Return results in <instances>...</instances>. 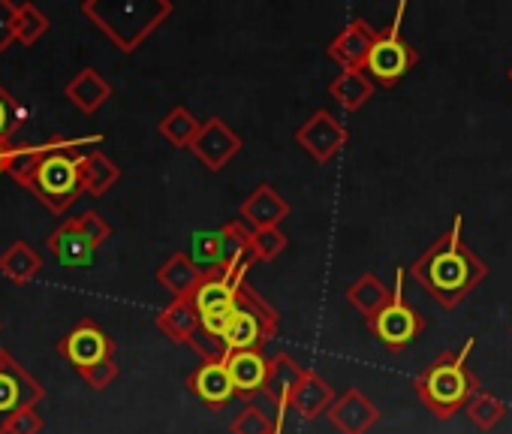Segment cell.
<instances>
[{
  "label": "cell",
  "instance_id": "6da1fadb",
  "mask_svg": "<svg viewBox=\"0 0 512 434\" xmlns=\"http://www.w3.org/2000/svg\"><path fill=\"white\" fill-rule=\"evenodd\" d=\"M103 136H52L37 145H10L7 175L34 193L52 214H64L79 196V145H100Z\"/></svg>",
  "mask_w": 512,
  "mask_h": 434
},
{
  "label": "cell",
  "instance_id": "7a4b0ae2",
  "mask_svg": "<svg viewBox=\"0 0 512 434\" xmlns=\"http://www.w3.org/2000/svg\"><path fill=\"white\" fill-rule=\"evenodd\" d=\"M461 214L452 221V230L443 233L413 266V281L437 299L443 308H458L464 296H470L488 275V266L464 245L461 239Z\"/></svg>",
  "mask_w": 512,
  "mask_h": 434
},
{
  "label": "cell",
  "instance_id": "3957f363",
  "mask_svg": "<svg viewBox=\"0 0 512 434\" xmlns=\"http://www.w3.org/2000/svg\"><path fill=\"white\" fill-rule=\"evenodd\" d=\"M82 16L103 31L112 46L133 55L169 16V0H85Z\"/></svg>",
  "mask_w": 512,
  "mask_h": 434
},
{
  "label": "cell",
  "instance_id": "277c9868",
  "mask_svg": "<svg viewBox=\"0 0 512 434\" xmlns=\"http://www.w3.org/2000/svg\"><path fill=\"white\" fill-rule=\"evenodd\" d=\"M473 347H476V338L470 335L458 353H440L416 377V395L437 419H452L479 392V380L467 368V356Z\"/></svg>",
  "mask_w": 512,
  "mask_h": 434
},
{
  "label": "cell",
  "instance_id": "5b68a950",
  "mask_svg": "<svg viewBox=\"0 0 512 434\" xmlns=\"http://www.w3.org/2000/svg\"><path fill=\"white\" fill-rule=\"evenodd\" d=\"M281 326V314L275 305H269L247 281L238 287L229 326H226V347L232 350H263Z\"/></svg>",
  "mask_w": 512,
  "mask_h": 434
},
{
  "label": "cell",
  "instance_id": "8992f818",
  "mask_svg": "<svg viewBox=\"0 0 512 434\" xmlns=\"http://www.w3.org/2000/svg\"><path fill=\"white\" fill-rule=\"evenodd\" d=\"M404 13H407V4H401V7L395 10L392 25H389L386 31L377 34V40H374V46H371V52H368V58H365V67H362V73H365L371 82L383 85V88L398 85V82L419 64L416 49H413L410 43L401 40Z\"/></svg>",
  "mask_w": 512,
  "mask_h": 434
},
{
  "label": "cell",
  "instance_id": "52a82bcc",
  "mask_svg": "<svg viewBox=\"0 0 512 434\" xmlns=\"http://www.w3.org/2000/svg\"><path fill=\"white\" fill-rule=\"evenodd\" d=\"M368 329L380 338L389 353H404L425 329L422 314L404 299V269L395 272V287L389 302L368 320Z\"/></svg>",
  "mask_w": 512,
  "mask_h": 434
},
{
  "label": "cell",
  "instance_id": "ba28073f",
  "mask_svg": "<svg viewBox=\"0 0 512 434\" xmlns=\"http://www.w3.org/2000/svg\"><path fill=\"white\" fill-rule=\"evenodd\" d=\"M46 398V386L10 353L0 347V419L19 407H37Z\"/></svg>",
  "mask_w": 512,
  "mask_h": 434
},
{
  "label": "cell",
  "instance_id": "9c48e42d",
  "mask_svg": "<svg viewBox=\"0 0 512 434\" xmlns=\"http://www.w3.org/2000/svg\"><path fill=\"white\" fill-rule=\"evenodd\" d=\"M350 133L347 127L329 112V109H317L299 130H296V142L305 148V154L317 163H329L335 160L344 145H347Z\"/></svg>",
  "mask_w": 512,
  "mask_h": 434
},
{
  "label": "cell",
  "instance_id": "30bf717a",
  "mask_svg": "<svg viewBox=\"0 0 512 434\" xmlns=\"http://www.w3.org/2000/svg\"><path fill=\"white\" fill-rule=\"evenodd\" d=\"M115 341L91 320H79L73 332H67L61 341H58V353L79 371V368H88V365H97V362H106V359H115Z\"/></svg>",
  "mask_w": 512,
  "mask_h": 434
},
{
  "label": "cell",
  "instance_id": "8fae6325",
  "mask_svg": "<svg viewBox=\"0 0 512 434\" xmlns=\"http://www.w3.org/2000/svg\"><path fill=\"white\" fill-rule=\"evenodd\" d=\"M193 157L208 169V172H220L223 166H229L238 151H241V136L220 118H208L202 121L196 139L190 142Z\"/></svg>",
  "mask_w": 512,
  "mask_h": 434
},
{
  "label": "cell",
  "instance_id": "7c38bea8",
  "mask_svg": "<svg viewBox=\"0 0 512 434\" xmlns=\"http://www.w3.org/2000/svg\"><path fill=\"white\" fill-rule=\"evenodd\" d=\"M238 214L247 230H278L290 217V202L272 184H256L238 205Z\"/></svg>",
  "mask_w": 512,
  "mask_h": 434
},
{
  "label": "cell",
  "instance_id": "4fadbf2b",
  "mask_svg": "<svg viewBox=\"0 0 512 434\" xmlns=\"http://www.w3.org/2000/svg\"><path fill=\"white\" fill-rule=\"evenodd\" d=\"M302 365L287 356V353H278V356H269V374H266V383H263V395L269 398L272 404V416H275V431L284 434V419L290 413V392L293 386L299 383L302 377Z\"/></svg>",
  "mask_w": 512,
  "mask_h": 434
},
{
  "label": "cell",
  "instance_id": "5bb4252c",
  "mask_svg": "<svg viewBox=\"0 0 512 434\" xmlns=\"http://www.w3.org/2000/svg\"><path fill=\"white\" fill-rule=\"evenodd\" d=\"M326 416L341 434H368L380 422V407L362 389L353 386L335 398V404L326 410Z\"/></svg>",
  "mask_w": 512,
  "mask_h": 434
},
{
  "label": "cell",
  "instance_id": "9a60e30c",
  "mask_svg": "<svg viewBox=\"0 0 512 434\" xmlns=\"http://www.w3.org/2000/svg\"><path fill=\"white\" fill-rule=\"evenodd\" d=\"M226 374L232 380L235 398H253L263 392L266 374H269V356L263 350H232L226 359Z\"/></svg>",
  "mask_w": 512,
  "mask_h": 434
},
{
  "label": "cell",
  "instance_id": "2e32d148",
  "mask_svg": "<svg viewBox=\"0 0 512 434\" xmlns=\"http://www.w3.org/2000/svg\"><path fill=\"white\" fill-rule=\"evenodd\" d=\"M380 31H374L365 19L350 22L332 43H329V58L341 67V70H362L365 58L374 46Z\"/></svg>",
  "mask_w": 512,
  "mask_h": 434
},
{
  "label": "cell",
  "instance_id": "e0dca14e",
  "mask_svg": "<svg viewBox=\"0 0 512 434\" xmlns=\"http://www.w3.org/2000/svg\"><path fill=\"white\" fill-rule=\"evenodd\" d=\"M335 398H338L335 389L317 371L305 368L302 377H299V383L290 392V410H296L302 419L314 422V419H320L335 404Z\"/></svg>",
  "mask_w": 512,
  "mask_h": 434
},
{
  "label": "cell",
  "instance_id": "ac0fdd59",
  "mask_svg": "<svg viewBox=\"0 0 512 434\" xmlns=\"http://www.w3.org/2000/svg\"><path fill=\"white\" fill-rule=\"evenodd\" d=\"M187 386L202 404H208L214 410H220L223 404H229L235 398L232 380L226 374V362H199L196 371L187 377Z\"/></svg>",
  "mask_w": 512,
  "mask_h": 434
},
{
  "label": "cell",
  "instance_id": "d6986e66",
  "mask_svg": "<svg viewBox=\"0 0 512 434\" xmlns=\"http://www.w3.org/2000/svg\"><path fill=\"white\" fill-rule=\"evenodd\" d=\"M64 94H67V100H70L82 115H94V112H100V109L112 100V85H109L94 67H85V70H79V73L67 82Z\"/></svg>",
  "mask_w": 512,
  "mask_h": 434
},
{
  "label": "cell",
  "instance_id": "ffe728a7",
  "mask_svg": "<svg viewBox=\"0 0 512 434\" xmlns=\"http://www.w3.org/2000/svg\"><path fill=\"white\" fill-rule=\"evenodd\" d=\"M205 272L190 260V254H172L160 269H157V281L160 287L172 296V299H190L193 290L202 284Z\"/></svg>",
  "mask_w": 512,
  "mask_h": 434
},
{
  "label": "cell",
  "instance_id": "44dd1931",
  "mask_svg": "<svg viewBox=\"0 0 512 434\" xmlns=\"http://www.w3.org/2000/svg\"><path fill=\"white\" fill-rule=\"evenodd\" d=\"M121 178V169L115 166V160L109 154H103L100 148L85 151L79 157V181H82V193L88 196H103L109 193Z\"/></svg>",
  "mask_w": 512,
  "mask_h": 434
},
{
  "label": "cell",
  "instance_id": "7402d4cb",
  "mask_svg": "<svg viewBox=\"0 0 512 434\" xmlns=\"http://www.w3.org/2000/svg\"><path fill=\"white\" fill-rule=\"evenodd\" d=\"M46 248H49V254L58 257L67 269H76V266L88 263L91 254H94V245L76 230L73 221H64V224L46 239Z\"/></svg>",
  "mask_w": 512,
  "mask_h": 434
},
{
  "label": "cell",
  "instance_id": "603a6c76",
  "mask_svg": "<svg viewBox=\"0 0 512 434\" xmlns=\"http://www.w3.org/2000/svg\"><path fill=\"white\" fill-rule=\"evenodd\" d=\"M43 272V257L28 242H13L4 254H0V275L13 281L16 287H25Z\"/></svg>",
  "mask_w": 512,
  "mask_h": 434
},
{
  "label": "cell",
  "instance_id": "cb8c5ba5",
  "mask_svg": "<svg viewBox=\"0 0 512 434\" xmlns=\"http://www.w3.org/2000/svg\"><path fill=\"white\" fill-rule=\"evenodd\" d=\"M329 94L335 97V103L344 112H359L371 97H374V82L362 73V70H341L332 85Z\"/></svg>",
  "mask_w": 512,
  "mask_h": 434
},
{
  "label": "cell",
  "instance_id": "d4e9b609",
  "mask_svg": "<svg viewBox=\"0 0 512 434\" xmlns=\"http://www.w3.org/2000/svg\"><path fill=\"white\" fill-rule=\"evenodd\" d=\"M199 326V314L190 305V299H172L160 314H157V329L172 341V344H184L190 341V335Z\"/></svg>",
  "mask_w": 512,
  "mask_h": 434
},
{
  "label": "cell",
  "instance_id": "484cf974",
  "mask_svg": "<svg viewBox=\"0 0 512 434\" xmlns=\"http://www.w3.org/2000/svg\"><path fill=\"white\" fill-rule=\"evenodd\" d=\"M389 296H392V290H389L374 272L359 275V278L347 287V302H350L365 320H371V317L389 302Z\"/></svg>",
  "mask_w": 512,
  "mask_h": 434
},
{
  "label": "cell",
  "instance_id": "4316f807",
  "mask_svg": "<svg viewBox=\"0 0 512 434\" xmlns=\"http://www.w3.org/2000/svg\"><path fill=\"white\" fill-rule=\"evenodd\" d=\"M202 121L187 109V106H175L163 115V121L157 124V133L172 145V148H190V142L196 139Z\"/></svg>",
  "mask_w": 512,
  "mask_h": 434
},
{
  "label": "cell",
  "instance_id": "83f0119b",
  "mask_svg": "<svg viewBox=\"0 0 512 434\" xmlns=\"http://www.w3.org/2000/svg\"><path fill=\"white\" fill-rule=\"evenodd\" d=\"M49 34V19L40 7L34 4H19L16 7V43L22 46H37Z\"/></svg>",
  "mask_w": 512,
  "mask_h": 434
},
{
  "label": "cell",
  "instance_id": "f1b7e54d",
  "mask_svg": "<svg viewBox=\"0 0 512 434\" xmlns=\"http://www.w3.org/2000/svg\"><path fill=\"white\" fill-rule=\"evenodd\" d=\"M464 410H467L470 422H473L476 428H482V431H491V428L506 416V404H503L497 395L482 392V389H479V392L464 404Z\"/></svg>",
  "mask_w": 512,
  "mask_h": 434
},
{
  "label": "cell",
  "instance_id": "f546056e",
  "mask_svg": "<svg viewBox=\"0 0 512 434\" xmlns=\"http://www.w3.org/2000/svg\"><path fill=\"white\" fill-rule=\"evenodd\" d=\"M25 121H28V109L0 85V142L13 145V136L22 130Z\"/></svg>",
  "mask_w": 512,
  "mask_h": 434
},
{
  "label": "cell",
  "instance_id": "4dcf8cb0",
  "mask_svg": "<svg viewBox=\"0 0 512 434\" xmlns=\"http://www.w3.org/2000/svg\"><path fill=\"white\" fill-rule=\"evenodd\" d=\"M229 431L232 434H281L275 431V416L256 404H247L244 410H238V416L229 422Z\"/></svg>",
  "mask_w": 512,
  "mask_h": 434
},
{
  "label": "cell",
  "instance_id": "1f68e13d",
  "mask_svg": "<svg viewBox=\"0 0 512 434\" xmlns=\"http://www.w3.org/2000/svg\"><path fill=\"white\" fill-rule=\"evenodd\" d=\"M287 251V236L278 230H250V254L256 263H272Z\"/></svg>",
  "mask_w": 512,
  "mask_h": 434
},
{
  "label": "cell",
  "instance_id": "d6a6232c",
  "mask_svg": "<svg viewBox=\"0 0 512 434\" xmlns=\"http://www.w3.org/2000/svg\"><path fill=\"white\" fill-rule=\"evenodd\" d=\"M43 431V416L37 407H19L7 419H0V434H40Z\"/></svg>",
  "mask_w": 512,
  "mask_h": 434
},
{
  "label": "cell",
  "instance_id": "836d02e7",
  "mask_svg": "<svg viewBox=\"0 0 512 434\" xmlns=\"http://www.w3.org/2000/svg\"><path fill=\"white\" fill-rule=\"evenodd\" d=\"M73 224H76V230L94 245V251H100V248L112 239V227L103 221V217H100L97 211H85V214L73 217Z\"/></svg>",
  "mask_w": 512,
  "mask_h": 434
},
{
  "label": "cell",
  "instance_id": "e575fe53",
  "mask_svg": "<svg viewBox=\"0 0 512 434\" xmlns=\"http://www.w3.org/2000/svg\"><path fill=\"white\" fill-rule=\"evenodd\" d=\"M79 377H82L94 392H103V389H109V386L118 380V362H115V359H106V362L79 368Z\"/></svg>",
  "mask_w": 512,
  "mask_h": 434
},
{
  "label": "cell",
  "instance_id": "d590c367",
  "mask_svg": "<svg viewBox=\"0 0 512 434\" xmlns=\"http://www.w3.org/2000/svg\"><path fill=\"white\" fill-rule=\"evenodd\" d=\"M16 7L13 0H0V55L16 43Z\"/></svg>",
  "mask_w": 512,
  "mask_h": 434
},
{
  "label": "cell",
  "instance_id": "8d00e7d4",
  "mask_svg": "<svg viewBox=\"0 0 512 434\" xmlns=\"http://www.w3.org/2000/svg\"><path fill=\"white\" fill-rule=\"evenodd\" d=\"M7 151H10V145L0 142V175H7Z\"/></svg>",
  "mask_w": 512,
  "mask_h": 434
},
{
  "label": "cell",
  "instance_id": "74e56055",
  "mask_svg": "<svg viewBox=\"0 0 512 434\" xmlns=\"http://www.w3.org/2000/svg\"><path fill=\"white\" fill-rule=\"evenodd\" d=\"M509 82H512V70H509Z\"/></svg>",
  "mask_w": 512,
  "mask_h": 434
}]
</instances>
